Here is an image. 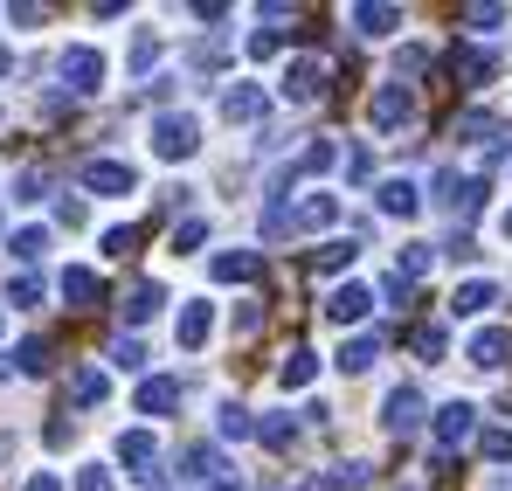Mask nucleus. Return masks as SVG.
<instances>
[{
    "instance_id": "nucleus-16",
    "label": "nucleus",
    "mask_w": 512,
    "mask_h": 491,
    "mask_svg": "<svg viewBox=\"0 0 512 491\" xmlns=\"http://www.w3.org/2000/svg\"><path fill=\"white\" fill-rule=\"evenodd\" d=\"M506 353H512V332H478V339H471V367H485V374H492V367H506Z\"/></svg>"
},
{
    "instance_id": "nucleus-4",
    "label": "nucleus",
    "mask_w": 512,
    "mask_h": 491,
    "mask_svg": "<svg viewBox=\"0 0 512 491\" xmlns=\"http://www.w3.org/2000/svg\"><path fill=\"white\" fill-rule=\"evenodd\" d=\"M284 97H291V104H312V97H326V63H319V56H298V63L284 70Z\"/></svg>"
},
{
    "instance_id": "nucleus-17",
    "label": "nucleus",
    "mask_w": 512,
    "mask_h": 491,
    "mask_svg": "<svg viewBox=\"0 0 512 491\" xmlns=\"http://www.w3.org/2000/svg\"><path fill=\"white\" fill-rule=\"evenodd\" d=\"M160 305H167V291H160V284H132V291H125V326H146Z\"/></svg>"
},
{
    "instance_id": "nucleus-36",
    "label": "nucleus",
    "mask_w": 512,
    "mask_h": 491,
    "mask_svg": "<svg viewBox=\"0 0 512 491\" xmlns=\"http://www.w3.org/2000/svg\"><path fill=\"white\" fill-rule=\"evenodd\" d=\"M111 360L132 374V367H146V346H139V339H118V346H111Z\"/></svg>"
},
{
    "instance_id": "nucleus-44",
    "label": "nucleus",
    "mask_w": 512,
    "mask_h": 491,
    "mask_svg": "<svg viewBox=\"0 0 512 491\" xmlns=\"http://www.w3.org/2000/svg\"><path fill=\"white\" fill-rule=\"evenodd\" d=\"M7 70H14V56H7V49H0V77H7Z\"/></svg>"
},
{
    "instance_id": "nucleus-34",
    "label": "nucleus",
    "mask_w": 512,
    "mask_h": 491,
    "mask_svg": "<svg viewBox=\"0 0 512 491\" xmlns=\"http://www.w3.org/2000/svg\"><path fill=\"white\" fill-rule=\"evenodd\" d=\"M464 21H471L478 35H492V28H506L512 14H506V7H464Z\"/></svg>"
},
{
    "instance_id": "nucleus-31",
    "label": "nucleus",
    "mask_w": 512,
    "mask_h": 491,
    "mask_svg": "<svg viewBox=\"0 0 512 491\" xmlns=\"http://www.w3.org/2000/svg\"><path fill=\"white\" fill-rule=\"evenodd\" d=\"M353 256H360V249H353V243H326V249H319V256H312V270H319V277H333V270H346Z\"/></svg>"
},
{
    "instance_id": "nucleus-9",
    "label": "nucleus",
    "mask_w": 512,
    "mask_h": 491,
    "mask_svg": "<svg viewBox=\"0 0 512 491\" xmlns=\"http://www.w3.org/2000/svg\"><path fill=\"white\" fill-rule=\"evenodd\" d=\"M208 332H215V305H208V298L180 305V326H173V339H180L187 353H201V346H208Z\"/></svg>"
},
{
    "instance_id": "nucleus-28",
    "label": "nucleus",
    "mask_w": 512,
    "mask_h": 491,
    "mask_svg": "<svg viewBox=\"0 0 512 491\" xmlns=\"http://www.w3.org/2000/svg\"><path fill=\"white\" fill-rule=\"evenodd\" d=\"M423 270H429V243H409L402 256H395V277H402V284H416Z\"/></svg>"
},
{
    "instance_id": "nucleus-30",
    "label": "nucleus",
    "mask_w": 512,
    "mask_h": 491,
    "mask_svg": "<svg viewBox=\"0 0 512 491\" xmlns=\"http://www.w3.org/2000/svg\"><path fill=\"white\" fill-rule=\"evenodd\" d=\"M256 436H263L270 450H291V443H298V422H291V415H270V422H263Z\"/></svg>"
},
{
    "instance_id": "nucleus-14",
    "label": "nucleus",
    "mask_w": 512,
    "mask_h": 491,
    "mask_svg": "<svg viewBox=\"0 0 512 491\" xmlns=\"http://www.w3.org/2000/svg\"><path fill=\"white\" fill-rule=\"evenodd\" d=\"M63 298H70L77 312H90V305L104 298V284H97V270H84V263H70V270H63Z\"/></svg>"
},
{
    "instance_id": "nucleus-13",
    "label": "nucleus",
    "mask_w": 512,
    "mask_h": 491,
    "mask_svg": "<svg viewBox=\"0 0 512 491\" xmlns=\"http://www.w3.org/2000/svg\"><path fill=\"white\" fill-rule=\"evenodd\" d=\"M499 305V284H457L450 291V319H478V312H492Z\"/></svg>"
},
{
    "instance_id": "nucleus-23",
    "label": "nucleus",
    "mask_w": 512,
    "mask_h": 491,
    "mask_svg": "<svg viewBox=\"0 0 512 491\" xmlns=\"http://www.w3.org/2000/svg\"><path fill=\"white\" fill-rule=\"evenodd\" d=\"M312 374H319V353H305V346H291V353H284V367H277V381H284V388H305Z\"/></svg>"
},
{
    "instance_id": "nucleus-33",
    "label": "nucleus",
    "mask_w": 512,
    "mask_h": 491,
    "mask_svg": "<svg viewBox=\"0 0 512 491\" xmlns=\"http://www.w3.org/2000/svg\"><path fill=\"white\" fill-rule=\"evenodd\" d=\"M14 256H21V263H35V256H42V249H49V229H21V236H14Z\"/></svg>"
},
{
    "instance_id": "nucleus-15",
    "label": "nucleus",
    "mask_w": 512,
    "mask_h": 491,
    "mask_svg": "<svg viewBox=\"0 0 512 491\" xmlns=\"http://www.w3.org/2000/svg\"><path fill=\"white\" fill-rule=\"evenodd\" d=\"M374 360H381V332H353V339L340 346V367H346V374H367Z\"/></svg>"
},
{
    "instance_id": "nucleus-5",
    "label": "nucleus",
    "mask_w": 512,
    "mask_h": 491,
    "mask_svg": "<svg viewBox=\"0 0 512 491\" xmlns=\"http://www.w3.org/2000/svg\"><path fill=\"white\" fill-rule=\"evenodd\" d=\"M471 429H478V409H471V402H443V409H436V443H443V450H464Z\"/></svg>"
},
{
    "instance_id": "nucleus-40",
    "label": "nucleus",
    "mask_w": 512,
    "mask_h": 491,
    "mask_svg": "<svg viewBox=\"0 0 512 491\" xmlns=\"http://www.w3.org/2000/svg\"><path fill=\"white\" fill-rule=\"evenodd\" d=\"M416 353H423V360H443V332L423 326V332H416Z\"/></svg>"
},
{
    "instance_id": "nucleus-1",
    "label": "nucleus",
    "mask_w": 512,
    "mask_h": 491,
    "mask_svg": "<svg viewBox=\"0 0 512 491\" xmlns=\"http://www.w3.org/2000/svg\"><path fill=\"white\" fill-rule=\"evenodd\" d=\"M153 153H160V160H194V153H201V125H194L187 111L153 118Z\"/></svg>"
},
{
    "instance_id": "nucleus-22",
    "label": "nucleus",
    "mask_w": 512,
    "mask_h": 491,
    "mask_svg": "<svg viewBox=\"0 0 512 491\" xmlns=\"http://www.w3.org/2000/svg\"><path fill=\"white\" fill-rule=\"evenodd\" d=\"M381 208H388V215H402V222H409V215H416V208H423V194H416V180H381Z\"/></svg>"
},
{
    "instance_id": "nucleus-21",
    "label": "nucleus",
    "mask_w": 512,
    "mask_h": 491,
    "mask_svg": "<svg viewBox=\"0 0 512 491\" xmlns=\"http://www.w3.org/2000/svg\"><path fill=\"white\" fill-rule=\"evenodd\" d=\"M346 21H353L360 35H395V28H402V7H353Z\"/></svg>"
},
{
    "instance_id": "nucleus-29",
    "label": "nucleus",
    "mask_w": 512,
    "mask_h": 491,
    "mask_svg": "<svg viewBox=\"0 0 512 491\" xmlns=\"http://www.w3.org/2000/svg\"><path fill=\"white\" fill-rule=\"evenodd\" d=\"M7 305H21V312H35V305H42V277H28V270H21V277L7 284Z\"/></svg>"
},
{
    "instance_id": "nucleus-3",
    "label": "nucleus",
    "mask_w": 512,
    "mask_h": 491,
    "mask_svg": "<svg viewBox=\"0 0 512 491\" xmlns=\"http://www.w3.org/2000/svg\"><path fill=\"white\" fill-rule=\"evenodd\" d=\"M367 118H374V132H395V125H409V118H416V97H409L402 83H381V90H374V104H367Z\"/></svg>"
},
{
    "instance_id": "nucleus-32",
    "label": "nucleus",
    "mask_w": 512,
    "mask_h": 491,
    "mask_svg": "<svg viewBox=\"0 0 512 491\" xmlns=\"http://www.w3.org/2000/svg\"><path fill=\"white\" fill-rule=\"evenodd\" d=\"M478 450H485V464H512V429H485Z\"/></svg>"
},
{
    "instance_id": "nucleus-27",
    "label": "nucleus",
    "mask_w": 512,
    "mask_h": 491,
    "mask_svg": "<svg viewBox=\"0 0 512 491\" xmlns=\"http://www.w3.org/2000/svg\"><path fill=\"white\" fill-rule=\"evenodd\" d=\"M14 367L21 374H49V339H21L14 346Z\"/></svg>"
},
{
    "instance_id": "nucleus-8",
    "label": "nucleus",
    "mask_w": 512,
    "mask_h": 491,
    "mask_svg": "<svg viewBox=\"0 0 512 491\" xmlns=\"http://www.w3.org/2000/svg\"><path fill=\"white\" fill-rule=\"evenodd\" d=\"M367 312H374V291H367V284H340V291L326 298V319H333V326H360Z\"/></svg>"
},
{
    "instance_id": "nucleus-6",
    "label": "nucleus",
    "mask_w": 512,
    "mask_h": 491,
    "mask_svg": "<svg viewBox=\"0 0 512 491\" xmlns=\"http://www.w3.org/2000/svg\"><path fill=\"white\" fill-rule=\"evenodd\" d=\"M436 194H443V208H450V215H464V222H471V215L485 208V180H457V173H436Z\"/></svg>"
},
{
    "instance_id": "nucleus-24",
    "label": "nucleus",
    "mask_w": 512,
    "mask_h": 491,
    "mask_svg": "<svg viewBox=\"0 0 512 491\" xmlns=\"http://www.w3.org/2000/svg\"><path fill=\"white\" fill-rule=\"evenodd\" d=\"M492 132H499V118H492V111H464V118L450 125V139H464V146H478V139H492Z\"/></svg>"
},
{
    "instance_id": "nucleus-45",
    "label": "nucleus",
    "mask_w": 512,
    "mask_h": 491,
    "mask_svg": "<svg viewBox=\"0 0 512 491\" xmlns=\"http://www.w3.org/2000/svg\"><path fill=\"white\" fill-rule=\"evenodd\" d=\"M499 229H506V243H512V208H506V222H499Z\"/></svg>"
},
{
    "instance_id": "nucleus-43",
    "label": "nucleus",
    "mask_w": 512,
    "mask_h": 491,
    "mask_svg": "<svg viewBox=\"0 0 512 491\" xmlns=\"http://www.w3.org/2000/svg\"><path fill=\"white\" fill-rule=\"evenodd\" d=\"M21 491H63V485H56V471H35V478H28Z\"/></svg>"
},
{
    "instance_id": "nucleus-7",
    "label": "nucleus",
    "mask_w": 512,
    "mask_h": 491,
    "mask_svg": "<svg viewBox=\"0 0 512 491\" xmlns=\"http://www.w3.org/2000/svg\"><path fill=\"white\" fill-rule=\"evenodd\" d=\"M84 187H90V194H111V201H118V194H132V187H139V173H132L125 160H90V166H84Z\"/></svg>"
},
{
    "instance_id": "nucleus-38",
    "label": "nucleus",
    "mask_w": 512,
    "mask_h": 491,
    "mask_svg": "<svg viewBox=\"0 0 512 491\" xmlns=\"http://www.w3.org/2000/svg\"><path fill=\"white\" fill-rule=\"evenodd\" d=\"M256 422H250V409H236V402H229V409H222V436H250Z\"/></svg>"
},
{
    "instance_id": "nucleus-39",
    "label": "nucleus",
    "mask_w": 512,
    "mask_h": 491,
    "mask_svg": "<svg viewBox=\"0 0 512 491\" xmlns=\"http://www.w3.org/2000/svg\"><path fill=\"white\" fill-rule=\"evenodd\" d=\"M77 491H111V471H104V464H84V471H77Z\"/></svg>"
},
{
    "instance_id": "nucleus-41",
    "label": "nucleus",
    "mask_w": 512,
    "mask_h": 491,
    "mask_svg": "<svg viewBox=\"0 0 512 491\" xmlns=\"http://www.w3.org/2000/svg\"><path fill=\"white\" fill-rule=\"evenodd\" d=\"M201 236H208V222H180V229H173V249H194Z\"/></svg>"
},
{
    "instance_id": "nucleus-12",
    "label": "nucleus",
    "mask_w": 512,
    "mask_h": 491,
    "mask_svg": "<svg viewBox=\"0 0 512 491\" xmlns=\"http://www.w3.org/2000/svg\"><path fill=\"white\" fill-rule=\"evenodd\" d=\"M381 422H388L395 436H409V429L423 422V395H416V388H395V395L381 402Z\"/></svg>"
},
{
    "instance_id": "nucleus-42",
    "label": "nucleus",
    "mask_w": 512,
    "mask_h": 491,
    "mask_svg": "<svg viewBox=\"0 0 512 491\" xmlns=\"http://www.w3.org/2000/svg\"><path fill=\"white\" fill-rule=\"evenodd\" d=\"M153 56H160V42H153V35H139V49H132V70H153Z\"/></svg>"
},
{
    "instance_id": "nucleus-10",
    "label": "nucleus",
    "mask_w": 512,
    "mask_h": 491,
    "mask_svg": "<svg viewBox=\"0 0 512 491\" xmlns=\"http://www.w3.org/2000/svg\"><path fill=\"white\" fill-rule=\"evenodd\" d=\"M256 270H263V256H256V249H222V256L208 263V277H215V284H250Z\"/></svg>"
},
{
    "instance_id": "nucleus-19",
    "label": "nucleus",
    "mask_w": 512,
    "mask_h": 491,
    "mask_svg": "<svg viewBox=\"0 0 512 491\" xmlns=\"http://www.w3.org/2000/svg\"><path fill=\"white\" fill-rule=\"evenodd\" d=\"M450 70H457V77H464L471 90H478V83L492 77V49H478V42H464V49L450 56Z\"/></svg>"
},
{
    "instance_id": "nucleus-11",
    "label": "nucleus",
    "mask_w": 512,
    "mask_h": 491,
    "mask_svg": "<svg viewBox=\"0 0 512 491\" xmlns=\"http://www.w3.org/2000/svg\"><path fill=\"white\" fill-rule=\"evenodd\" d=\"M263 111H270V97H263L256 83H236V90L222 97V118H229V125H256Z\"/></svg>"
},
{
    "instance_id": "nucleus-46",
    "label": "nucleus",
    "mask_w": 512,
    "mask_h": 491,
    "mask_svg": "<svg viewBox=\"0 0 512 491\" xmlns=\"http://www.w3.org/2000/svg\"><path fill=\"white\" fill-rule=\"evenodd\" d=\"M215 491H236V485H215Z\"/></svg>"
},
{
    "instance_id": "nucleus-18",
    "label": "nucleus",
    "mask_w": 512,
    "mask_h": 491,
    "mask_svg": "<svg viewBox=\"0 0 512 491\" xmlns=\"http://www.w3.org/2000/svg\"><path fill=\"white\" fill-rule=\"evenodd\" d=\"M173 409H180V381L160 374V381H146V388H139V415H173Z\"/></svg>"
},
{
    "instance_id": "nucleus-35",
    "label": "nucleus",
    "mask_w": 512,
    "mask_h": 491,
    "mask_svg": "<svg viewBox=\"0 0 512 491\" xmlns=\"http://www.w3.org/2000/svg\"><path fill=\"white\" fill-rule=\"evenodd\" d=\"M42 194H49V173H21L14 180V201H42Z\"/></svg>"
},
{
    "instance_id": "nucleus-37",
    "label": "nucleus",
    "mask_w": 512,
    "mask_h": 491,
    "mask_svg": "<svg viewBox=\"0 0 512 491\" xmlns=\"http://www.w3.org/2000/svg\"><path fill=\"white\" fill-rule=\"evenodd\" d=\"M132 249H139V229H111L104 236V256H132Z\"/></svg>"
},
{
    "instance_id": "nucleus-2",
    "label": "nucleus",
    "mask_w": 512,
    "mask_h": 491,
    "mask_svg": "<svg viewBox=\"0 0 512 491\" xmlns=\"http://www.w3.org/2000/svg\"><path fill=\"white\" fill-rule=\"evenodd\" d=\"M63 83H70L77 97H90V90H104V56H97L90 42H77V49H63Z\"/></svg>"
},
{
    "instance_id": "nucleus-26",
    "label": "nucleus",
    "mask_w": 512,
    "mask_h": 491,
    "mask_svg": "<svg viewBox=\"0 0 512 491\" xmlns=\"http://www.w3.org/2000/svg\"><path fill=\"white\" fill-rule=\"evenodd\" d=\"M180 464H187L180 478H222V450H208V443H194V450H187Z\"/></svg>"
},
{
    "instance_id": "nucleus-20",
    "label": "nucleus",
    "mask_w": 512,
    "mask_h": 491,
    "mask_svg": "<svg viewBox=\"0 0 512 491\" xmlns=\"http://www.w3.org/2000/svg\"><path fill=\"white\" fill-rule=\"evenodd\" d=\"M104 395H111V381H104L97 367H77V374H70V402H77V409H97Z\"/></svg>"
},
{
    "instance_id": "nucleus-25",
    "label": "nucleus",
    "mask_w": 512,
    "mask_h": 491,
    "mask_svg": "<svg viewBox=\"0 0 512 491\" xmlns=\"http://www.w3.org/2000/svg\"><path fill=\"white\" fill-rule=\"evenodd\" d=\"M312 491H367V464H333Z\"/></svg>"
}]
</instances>
